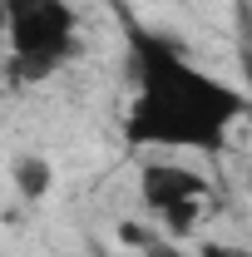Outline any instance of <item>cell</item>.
<instances>
[{"label":"cell","instance_id":"cell-7","mask_svg":"<svg viewBox=\"0 0 252 257\" xmlns=\"http://www.w3.org/2000/svg\"><path fill=\"white\" fill-rule=\"evenodd\" d=\"M144 257H188L183 247H144Z\"/></svg>","mask_w":252,"mask_h":257},{"label":"cell","instance_id":"cell-2","mask_svg":"<svg viewBox=\"0 0 252 257\" xmlns=\"http://www.w3.org/2000/svg\"><path fill=\"white\" fill-rule=\"evenodd\" d=\"M0 15L15 84H40L79 55V15L69 0H0Z\"/></svg>","mask_w":252,"mask_h":257},{"label":"cell","instance_id":"cell-5","mask_svg":"<svg viewBox=\"0 0 252 257\" xmlns=\"http://www.w3.org/2000/svg\"><path fill=\"white\" fill-rule=\"evenodd\" d=\"M193 257H252V252H242V247H222V242H203Z\"/></svg>","mask_w":252,"mask_h":257},{"label":"cell","instance_id":"cell-4","mask_svg":"<svg viewBox=\"0 0 252 257\" xmlns=\"http://www.w3.org/2000/svg\"><path fill=\"white\" fill-rule=\"evenodd\" d=\"M10 183H15V193L25 203H40L45 193L55 188V168H50V159H40V154H15L10 159Z\"/></svg>","mask_w":252,"mask_h":257},{"label":"cell","instance_id":"cell-3","mask_svg":"<svg viewBox=\"0 0 252 257\" xmlns=\"http://www.w3.org/2000/svg\"><path fill=\"white\" fill-rule=\"evenodd\" d=\"M139 198H144V208H154L158 218L168 223L173 237H188L193 227H198V218H203L208 178L198 168L154 159V163H144V173H139Z\"/></svg>","mask_w":252,"mask_h":257},{"label":"cell","instance_id":"cell-6","mask_svg":"<svg viewBox=\"0 0 252 257\" xmlns=\"http://www.w3.org/2000/svg\"><path fill=\"white\" fill-rule=\"evenodd\" d=\"M242 99H247V124H252V55H242Z\"/></svg>","mask_w":252,"mask_h":257},{"label":"cell","instance_id":"cell-1","mask_svg":"<svg viewBox=\"0 0 252 257\" xmlns=\"http://www.w3.org/2000/svg\"><path fill=\"white\" fill-rule=\"evenodd\" d=\"M134 74H139V94L129 104L124 139L139 149L218 154L227 144V128L237 119H247L242 89L198 69L163 35H149V30L134 35Z\"/></svg>","mask_w":252,"mask_h":257}]
</instances>
